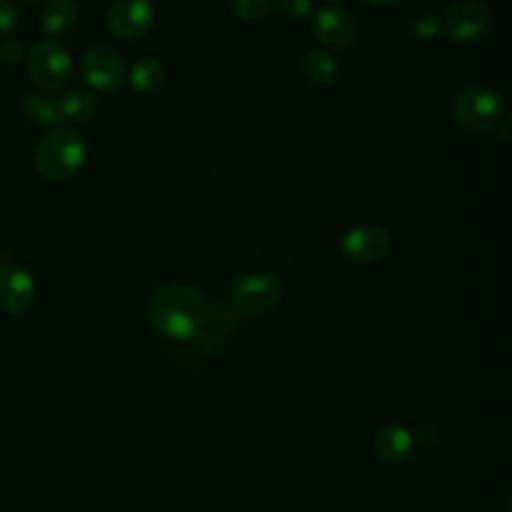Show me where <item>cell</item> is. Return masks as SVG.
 <instances>
[{
    "label": "cell",
    "mask_w": 512,
    "mask_h": 512,
    "mask_svg": "<svg viewBox=\"0 0 512 512\" xmlns=\"http://www.w3.org/2000/svg\"><path fill=\"white\" fill-rule=\"evenodd\" d=\"M152 326L166 338L192 340L200 334L208 318V304L198 288L186 282L158 286L148 302Z\"/></svg>",
    "instance_id": "obj_1"
},
{
    "label": "cell",
    "mask_w": 512,
    "mask_h": 512,
    "mask_svg": "<svg viewBox=\"0 0 512 512\" xmlns=\"http://www.w3.org/2000/svg\"><path fill=\"white\" fill-rule=\"evenodd\" d=\"M84 138L70 126L50 128L34 150V168L46 180H66L86 162Z\"/></svg>",
    "instance_id": "obj_2"
},
{
    "label": "cell",
    "mask_w": 512,
    "mask_h": 512,
    "mask_svg": "<svg viewBox=\"0 0 512 512\" xmlns=\"http://www.w3.org/2000/svg\"><path fill=\"white\" fill-rule=\"evenodd\" d=\"M282 298V286L276 276L252 272L238 278L228 294L230 306L236 314L256 318L270 312Z\"/></svg>",
    "instance_id": "obj_3"
},
{
    "label": "cell",
    "mask_w": 512,
    "mask_h": 512,
    "mask_svg": "<svg viewBox=\"0 0 512 512\" xmlns=\"http://www.w3.org/2000/svg\"><path fill=\"white\" fill-rule=\"evenodd\" d=\"M26 66L36 86L44 90H60L72 74V56L56 40L36 42L28 56Z\"/></svg>",
    "instance_id": "obj_4"
},
{
    "label": "cell",
    "mask_w": 512,
    "mask_h": 512,
    "mask_svg": "<svg viewBox=\"0 0 512 512\" xmlns=\"http://www.w3.org/2000/svg\"><path fill=\"white\" fill-rule=\"evenodd\" d=\"M504 114L502 98L488 86H470L454 102L456 120L470 130H492Z\"/></svg>",
    "instance_id": "obj_5"
},
{
    "label": "cell",
    "mask_w": 512,
    "mask_h": 512,
    "mask_svg": "<svg viewBox=\"0 0 512 512\" xmlns=\"http://www.w3.org/2000/svg\"><path fill=\"white\" fill-rule=\"evenodd\" d=\"M80 70L90 88L100 92H114L126 78L124 60L120 54L104 44L90 46L80 60Z\"/></svg>",
    "instance_id": "obj_6"
},
{
    "label": "cell",
    "mask_w": 512,
    "mask_h": 512,
    "mask_svg": "<svg viewBox=\"0 0 512 512\" xmlns=\"http://www.w3.org/2000/svg\"><path fill=\"white\" fill-rule=\"evenodd\" d=\"M392 238L386 228L376 224H360L350 228L340 240V252L354 264H370L388 254Z\"/></svg>",
    "instance_id": "obj_7"
},
{
    "label": "cell",
    "mask_w": 512,
    "mask_h": 512,
    "mask_svg": "<svg viewBox=\"0 0 512 512\" xmlns=\"http://www.w3.org/2000/svg\"><path fill=\"white\" fill-rule=\"evenodd\" d=\"M488 26L490 12L486 4L478 0L454 2L442 18V30L454 42H474L488 30Z\"/></svg>",
    "instance_id": "obj_8"
},
{
    "label": "cell",
    "mask_w": 512,
    "mask_h": 512,
    "mask_svg": "<svg viewBox=\"0 0 512 512\" xmlns=\"http://www.w3.org/2000/svg\"><path fill=\"white\" fill-rule=\"evenodd\" d=\"M154 18L156 12L150 0H116L106 14V24L114 36L136 40L152 28Z\"/></svg>",
    "instance_id": "obj_9"
},
{
    "label": "cell",
    "mask_w": 512,
    "mask_h": 512,
    "mask_svg": "<svg viewBox=\"0 0 512 512\" xmlns=\"http://www.w3.org/2000/svg\"><path fill=\"white\" fill-rule=\"evenodd\" d=\"M36 296V284L30 272L16 264L0 266V310L6 314L26 312Z\"/></svg>",
    "instance_id": "obj_10"
},
{
    "label": "cell",
    "mask_w": 512,
    "mask_h": 512,
    "mask_svg": "<svg viewBox=\"0 0 512 512\" xmlns=\"http://www.w3.org/2000/svg\"><path fill=\"white\" fill-rule=\"evenodd\" d=\"M314 32L330 48H346L356 38V22L340 6H324L314 14Z\"/></svg>",
    "instance_id": "obj_11"
},
{
    "label": "cell",
    "mask_w": 512,
    "mask_h": 512,
    "mask_svg": "<svg viewBox=\"0 0 512 512\" xmlns=\"http://www.w3.org/2000/svg\"><path fill=\"white\" fill-rule=\"evenodd\" d=\"M412 446H414L412 434L404 426H398V424L384 426L376 434V440H374L376 454L388 464L404 462L412 454Z\"/></svg>",
    "instance_id": "obj_12"
},
{
    "label": "cell",
    "mask_w": 512,
    "mask_h": 512,
    "mask_svg": "<svg viewBox=\"0 0 512 512\" xmlns=\"http://www.w3.org/2000/svg\"><path fill=\"white\" fill-rule=\"evenodd\" d=\"M76 20H78V6L74 0H50L40 14L42 30L52 36L70 32Z\"/></svg>",
    "instance_id": "obj_13"
},
{
    "label": "cell",
    "mask_w": 512,
    "mask_h": 512,
    "mask_svg": "<svg viewBox=\"0 0 512 512\" xmlns=\"http://www.w3.org/2000/svg\"><path fill=\"white\" fill-rule=\"evenodd\" d=\"M96 94L88 88H72L64 94V98L58 102L60 106V118L72 124H84L88 122L96 112Z\"/></svg>",
    "instance_id": "obj_14"
},
{
    "label": "cell",
    "mask_w": 512,
    "mask_h": 512,
    "mask_svg": "<svg viewBox=\"0 0 512 512\" xmlns=\"http://www.w3.org/2000/svg\"><path fill=\"white\" fill-rule=\"evenodd\" d=\"M302 70L304 76L308 78V82L316 88H328L334 80H336V72H338V62L334 60V56L326 50L320 48H312L302 62Z\"/></svg>",
    "instance_id": "obj_15"
},
{
    "label": "cell",
    "mask_w": 512,
    "mask_h": 512,
    "mask_svg": "<svg viewBox=\"0 0 512 512\" xmlns=\"http://www.w3.org/2000/svg\"><path fill=\"white\" fill-rule=\"evenodd\" d=\"M128 82L136 92H154L164 82V66L154 58L138 60L128 74Z\"/></svg>",
    "instance_id": "obj_16"
},
{
    "label": "cell",
    "mask_w": 512,
    "mask_h": 512,
    "mask_svg": "<svg viewBox=\"0 0 512 512\" xmlns=\"http://www.w3.org/2000/svg\"><path fill=\"white\" fill-rule=\"evenodd\" d=\"M22 110L24 114L42 126H56L60 118V106L54 98L42 96V94H26L22 98Z\"/></svg>",
    "instance_id": "obj_17"
},
{
    "label": "cell",
    "mask_w": 512,
    "mask_h": 512,
    "mask_svg": "<svg viewBox=\"0 0 512 512\" xmlns=\"http://www.w3.org/2000/svg\"><path fill=\"white\" fill-rule=\"evenodd\" d=\"M274 6L276 0H230L232 12L248 22L262 20Z\"/></svg>",
    "instance_id": "obj_18"
},
{
    "label": "cell",
    "mask_w": 512,
    "mask_h": 512,
    "mask_svg": "<svg viewBox=\"0 0 512 512\" xmlns=\"http://www.w3.org/2000/svg\"><path fill=\"white\" fill-rule=\"evenodd\" d=\"M276 8L290 22H302L314 12L310 0H276Z\"/></svg>",
    "instance_id": "obj_19"
},
{
    "label": "cell",
    "mask_w": 512,
    "mask_h": 512,
    "mask_svg": "<svg viewBox=\"0 0 512 512\" xmlns=\"http://www.w3.org/2000/svg\"><path fill=\"white\" fill-rule=\"evenodd\" d=\"M18 24V12L12 2L0 0V40H8Z\"/></svg>",
    "instance_id": "obj_20"
},
{
    "label": "cell",
    "mask_w": 512,
    "mask_h": 512,
    "mask_svg": "<svg viewBox=\"0 0 512 512\" xmlns=\"http://www.w3.org/2000/svg\"><path fill=\"white\" fill-rule=\"evenodd\" d=\"M412 32L422 40H432L442 32V20L434 16H422L412 22Z\"/></svg>",
    "instance_id": "obj_21"
},
{
    "label": "cell",
    "mask_w": 512,
    "mask_h": 512,
    "mask_svg": "<svg viewBox=\"0 0 512 512\" xmlns=\"http://www.w3.org/2000/svg\"><path fill=\"white\" fill-rule=\"evenodd\" d=\"M22 56H24V48H22V44L18 40L8 38V40L2 42V46H0V60L4 64H16V62L22 60Z\"/></svg>",
    "instance_id": "obj_22"
},
{
    "label": "cell",
    "mask_w": 512,
    "mask_h": 512,
    "mask_svg": "<svg viewBox=\"0 0 512 512\" xmlns=\"http://www.w3.org/2000/svg\"><path fill=\"white\" fill-rule=\"evenodd\" d=\"M366 2H370V4H374V6H388V4H392V2H396V0H366Z\"/></svg>",
    "instance_id": "obj_23"
},
{
    "label": "cell",
    "mask_w": 512,
    "mask_h": 512,
    "mask_svg": "<svg viewBox=\"0 0 512 512\" xmlns=\"http://www.w3.org/2000/svg\"><path fill=\"white\" fill-rule=\"evenodd\" d=\"M326 2H340V0H326Z\"/></svg>",
    "instance_id": "obj_24"
},
{
    "label": "cell",
    "mask_w": 512,
    "mask_h": 512,
    "mask_svg": "<svg viewBox=\"0 0 512 512\" xmlns=\"http://www.w3.org/2000/svg\"><path fill=\"white\" fill-rule=\"evenodd\" d=\"M24 2H36V0H24Z\"/></svg>",
    "instance_id": "obj_25"
}]
</instances>
